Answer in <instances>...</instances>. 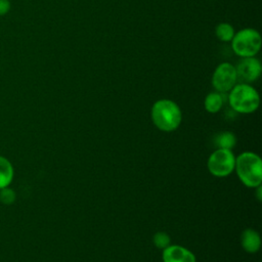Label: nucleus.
<instances>
[{
    "instance_id": "423d86ee",
    "label": "nucleus",
    "mask_w": 262,
    "mask_h": 262,
    "mask_svg": "<svg viewBox=\"0 0 262 262\" xmlns=\"http://www.w3.org/2000/svg\"><path fill=\"white\" fill-rule=\"evenodd\" d=\"M237 82L235 67L229 62L218 64L212 76V85L217 92L224 93L232 89Z\"/></svg>"
},
{
    "instance_id": "7ed1b4c3",
    "label": "nucleus",
    "mask_w": 262,
    "mask_h": 262,
    "mask_svg": "<svg viewBox=\"0 0 262 262\" xmlns=\"http://www.w3.org/2000/svg\"><path fill=\"white\" fill-rule=\"evenodd\" d=\"M228 100L231 108L239 114L254 113L260 103L257 90L248 83L235 84L229 92Z\"/></svg>"
},
{
    "instance_id": "0eeeda50",
    "label": "nucleus",
    "mask_w": 262,
    "mask_h": 262,
    "mask_svg": "<svg viewBox=\"0 0 262 262\" xmlns=\"http://www.w3.org/2000/svg\"><path fill=\"white\" fill-rule=\"evenodd\" d=\"M237 80L242 83H251L256 81L261 75V63L254 56L242 57L235 67Z\"/></svg>"
},
{
    "instance_id": "4468645a",
    "label": "nucleus",
    "mask_w": 262,
    "mask_h": 262,
    "mask_svg": "<svg viewBox=\"0 0 262 262\" xmlns=\"http://www.w3.org/2000/svg\"><path fill=\"white\" fill-rule=\"evenodd\" d=\"M152 242H154V245L158 249L164 250L165 248H167L170 245V236L166 232L159 231L154 234Z\"/></svg>"
},
{
    "instance_id": "f257e3e1",
    "label": "nucleus",
    "mask_w": 262,
    "mask_h": 262,
    "mask_svg": "<svg viewBox=\"0 0 262 262\" xmlns=\"http://www.w3.org/2000/svg\"><path fill=\"white\" fill-rule=\"evenodd\" d=\"M151 121L161 131L176 130L182 120L181 110L176 102L170 99H159L151 106Z\"/></svg>"
},
{
    "instance_id": "2eb2a0df",
    "label": "nucleus",
    "mask_w": 262,
    "mask_h": 262,
    "mask_svg": "<svg viewBox=\"0 0 262 262\" xmlns=\"http://www.w3.org/2000/svg\"><path fill=\"white\" fill-rule=\"evenodd\" d=\"M0 201L6 205L12 204L15 201L14 191L12 189L8 188V186L0 189Z\"/></svg>"
},
{
    "instance_id": "dca6fc26",
    "label": "nucleus",
    "mask_w": 262,
    "mask_h": 262,
    "mask_svg": "<svg viewBox=\"0 0 262 262\" xmlns=\"http://www.w3.org/2000/svg\"><path fill=\"white\" fill-rule=\"evenodd\" d=\"M11 3L9 0H0V16H3L9 12Z\"/></svg>"
},
{
    "instance_id": "f8f14e48",
    "label": "nucleus",
    "mask_w": 262,
    "mask_h": 262,
    "mask_svg": "<svg viewBox=\"0 0 262 262\" xmlns=\"http://www.w3.org/2000/svg\"><path fill=\"white\" fill-rule=\"evenodd\" d=\"M236 143V137L232 132L223 131L219 133L215 138V144L218 148L231 150Z\"/></svg>"
},
{
    "instance_id": "f03ea898",
    "label": "nucleus",
    "mask_w": 262,
    "mask_h": 262,
    "mask_svg": "<svg viewBox=\"0 0 262 262\" xmlns=\"http://www.w3.org/2000/svg\"><path fill=\"white\" fill-rule=\"evenodd\" d=\"M234 170L239 180L247 187L256 188L262 182V162L258 155L252 151L242 152L236 159Z\"/></svg>"
},
{
    "instance_id": "ddd939ff",
    "label": "nucleus",
    "mask_w": 262,
    "mask_h": 262,
    "mask_svg": "<svg viewBox=\"0 0 262 262\" xmlns=\"http://www.w3.org/2000/svg\"><path fill=\"white\" fill-rule=\"evenodd\" d=\"M215 34L220 41L229 42L234 36V30L230 24L220 23L215 29Z\"/></svg>"
},
{
    "instance_id": "f3484780",
    "label": "nucleus",
    "mask_w": 262,
    "mask_h": 262,
    "mask_svg": "<svg viewBox=\"0 0 262 262\" xmlns=\"http://www.w3.org/2000/svg\"><path fill=\"white\" fill-rule=\"evenodd\" d=\"M256 188H257V198H258V201H261V200H262V195H261L262 187H261V185H259V186H257Z\"/></svg>"
},
{
    "instance_id": "39448f33",
    "label": "nucleus",
    "mask_w": 262,
    "mask_h": 262,
    "mask_svg": "<svg viewBox=\"0 0 262 262\" xmlns=\"http://www.w3.org/2000/svg\"><path fill=\"white\" fill-rule=\"evenodd\" d=\"M235 158L231 150L217 148L208 159L209 172L216 177H226L234 170Z\"/></svg>"
},
{
    "instance_id": "9b49d317",
    "label": "nucleus",
    "mask_w": 262,
    "mask_h": 262,
    "mask_svg": "<svg viewBox=\"0 0 262 262\" xmlns=\"http://www.w3.org/2000/svg\"><path fill=\"white\" fill-rule=\"evenodd\" d=\"M205 108L208 113H218L223 105V96L220 92H210L204 101Z\"/></svg>"
},
{
    "instance_id": "20e7f679",
    "label": "nucleus",
    "mask_w": 262,
    "mask_h": 262,
    "mask_svg": "<svg viewBox=\"0 0 262 262\" xmlns=\"http://www.w3.org/2000/svg\"><path fill=\"white\" fill-rule=\"evenodd\" d=\"M262 40L259 32L252 28L238 31L231 39V48L241 57L255 56L259 52Z\"/></svg>"
},
{
    "instance_id": "6e6552de",
    "label": "nucleus",
    "mask_w": 262,
    "mask_h": 262,
    "mask_svg": "<svg viewBox=\"0 0 262 262\" xmlns=\"http://www.w3.org/2000/svg\"><path fill=\"white\" fill-rule=\"evenodd\" d=\"M163 262H195V256L188 249L172 245L168 246L163 250L162 254Z\"/></svg>"
},
{
    "instance_id": "1a4fd4ad",
    "label": "nucleus",
    "mask_w": 262,
    "mask_h": 262,
    "mask_svg": "<svg viewBox=\"0 0 262 262\" xmlns=\"http://www.w3.org/2000/svg\"><path fill=\"white\" fill-rule=\"evenodd\" d=\"M241 245L246 252L257 253L261 247L260 234L252 228L245 229L241 235Z\"/></svg>"
},
{
    "instance_id": "9d476101",
    "label": "nucleus",
    "mask_w": 262,
    "mask_h": 262,
    "mask_svg": "<svg viewBox=\"0 0 262 262\" xmlns=\"http://www.w3.org/2000/svg\"><path fill=\"white\" fill-rule=\"evenodd\" d=\"M13 178V168L11 163L0 156V189L7 187Z\"/></svg>"
}]
</instances>
